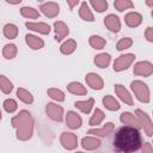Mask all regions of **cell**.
<instances>
[{
	"label": "cell",
	"instance_id": "cell-27",
	"mask_svg": "<svg viewBox=\"0 0 153 153\" xmlns=\"http://www.w3.org/2000/svg\"><path fill=\"white\" fill-rule=\"evenodd\" d=\"M18 54V48L16 44L13 43H7L4 45L2 48V56L6 59V60H12L17 56Z\"/></svg>",
	"mask_w": 153,
	"mask_h": 153
},
{
	"label": "cell",
	"instance_id": "cell-37",
	"mask_svg": "<svg viewBox=\"0 0 153 153\" xmlns=\"http://www.w3.org/2000/svg\"><path fill=\"white\" fill-rule=\"evenodd\" d=\"M2 106H4L5 111L8 112V114H13V112L18 109V104H17V102H16L14 99H12V98H7V99H5Z\"/></svg>",
	"mask_w": 153,
	"mask_h": 153
},
{
	"label": "cell",
	"instance_id": "cell-10",
	"mask_svg": "<svg viewBox=\"0 0 153 153\" xmlns=\"http://www.w3.org/2000/svg\"><path fill=\"white\" fill-rule=\"evenodd\" d=\"M85 81L86 84L92 88V90H96V91H99L104 87V81L102 79L100 75H98L97 73H88L86 74L85 76Z\"/></svg>",
	"mask_w": 153,
	"mask_h": 153
},
{
	"label": "cell",
	"instance_id": "cell-33",
	"mask_svg": "<svg viewBox=\"0 0 153 153\" xmlns=\"http://www.w3.org/2000/svg\"><path fill=\"white\" fill-rule=\"evenodd\" d=\"M0 90H1V92L2 93H5V94H10L11 92H12V90H13V84H12V81L7 78V76H5V75H0Z\"/></svg>",
	"mask_w": 153,
	"mask_h": 153
},
{
	"label": "cell",
	"instance_id": "cell-35",
	"mask_svg": "<svg viewBox=\"0 0 153 153\" xmlns=\"http://www.w3.org/2000/svg\"><path fill=\"white\" fill-rule=\"evenodd\" d=\"M90 5L98 13H102V12L106 11L108 10V6H109V4H108L106 0H91L90 1Z\"/></svg>",
	"mask_w": 153,
	"mask_h": 153
},
{
	"label": "cell",
	"instance_id": "cell-44",
	"mask_svg": "<svg viewBox=\"0 0 153 153\" xmlns=\"http://www.w3.org/2000/svg\"><path fill=\"white\" fill-rule=\"evenodd\" d=\"M74 153H85V152H74Z\"/></svg>",
	"mask_w": 153,
	"mask_h": 153
},
{
	"label": "cell",
	"instance_id": "cell-21",
	"mask_svg": "<svg viewBox=\"0 0 153 153\" xmlns=\"http://www.w3.org/2000/svg\"><path fill=\"white\" fill-rule=\"evenodd\" d=\"M79 16L81 19L86 20V22H93L94 20V17H93V13L90 8V5L86 2V1H82L80 4V8H79Z\"/></svg>",
	"mask_w": 153,
	"mask_h": 153
},
{
	"label": "cell",
	"instance_id": "cell-7",
	"mask_svg": "<svg viewBox=\"0 0 153 153\" xmlns=\"http://www.w3.org/2000/svg\"><path fill=\"white\" fill-rule=\"evenodd\" d=\"M45 114L53 121L61 122L63 120V108L55 103H48L45 105Z\"/></svg>",
	"mask_w": 153,
	"mask_h": 153
},
{
	"label": "cell",
	"instance_id": "cell-9",
	"mask_svg": "<svg viewBox=\"0 0 153 153\" xmlns=\"http://www.w3.org/2000/svg\"><path fill=\"white\" fill-rule=\"evenodd\" d=\"M39 10L48 18H55L60 13V6L57 2H54V1H47L42 4L39 6Z\"/></svg>",
	"mask_w": 153,
	"mask_h": 153
},
{
	"label": "cell",
	"instance_id": "cell-31",
	"mask_svg": "<svg viewBox=\"0 0 153 153\" xmlns=\"http://www.w3.org/2000/svg\"><path fill=\"white\" fill-rule=\"evenodd\" d=\"M104 118H105V114L99 108H96L93 114H92V116H91V118H90V121H88V124L92 126V127L98 126V124H100L103 122Z\"/></svg>",
	"mask_w": 153,
	"mask_h": 153
},
{
	"label": "cell",
	"instance_id": "cell-18",
	"mask_svg": "<svg viewBox=\"0 0 153 153\" xmlns=\"http://www.w3.org/2000/svg\"><path fill=\"white\" fill-rule=\"evenodd\" d=\"M100 145H102V141L96 136H85L81 139V147L86 151H94L99 148Z\"/></svg>",
	"mask_w": 153,
	"mask_h": 153
},
{
	"label": "cell",
	"instance_id": "cell-3",
	"mask_svg": "<svg viewBox=\"0 0 153 153\" xmlns=\"http://www.w3.org/2000/svg\"><path fill=\"white\" fill-rule=\"evenodd\" d=\"M130 88H131L134 96L137 98V100H140L142 103H149L151 92H149L147 84H145L141 80H134L130 82Z\"/></svg>",
	"mask_w": 153,
	"mask_h": 153
},
{
	"label": "cell",
	"instance_id": "cell-6",
	"mask_svg": "<svg viewBox=\"0 0 153 153\" xmlns=\"http://www.w3.org/2000/svg\"><path fill=\"white\" fill-rule=\"evenodd\" d=\"M133 73L135 75L143 76V78L151 76L152 73H153V65L149 61H139V62H136L134 65Z\"/></svg>",
	"mask_w": 153,
	"mask_h": 153
},
{
	"label": "cell",
	"instance_id": "cell-38",
	"mask_svg": "<svg viewBox=\"0 0 153 153\" xmlns=\"http://www.w3.org/2000/svg\"><path fill=\"white\" fill-rule=\"evenodd\" d=\"M131 45H133V39H131L130 37H123V38H121V39L117 42L116 49H117L118 51H122V50H124V49L130 48Z\"/></svg>",
	"mask_w": 153,
	"mask_h": 153
},
{
	"label": "cell",
	"instance_id": "cell-20",
	"mask_svg": "<svg viewBox=\"0 0 153 153\" xmlns=\"http://www.w3.org/2000/svg\"><path fill=\"white\" fill-rule=\"evenodd\" d=\"M25 42L29 45V48H31L32 50H39L44 47V41L32 33H27L25 36Z\"/></svg>",
	"mask_w": 153,
	"mask_h": 153
},
{
	"label": "cell",
	"instance_id": "cell-29",
	"mask_svg": "<svg viewBox=\"0 0 153 153\" xmlns=\"http://www.w3.org/2000/svg\"><path fill=\"white\" fill-rule=\"evenodd\" d=\"M2 33H4V36H5L6 38L13 39V38H16V37L18 36V27H17V25L13 24V23H7V24L4 26V29H2Z\"/></svg>",
	"mask_w": 153,
	"mask_h": 153
},
{
	"label": "cell",
	"instance_id": "cell-42",
	"mask_svg": "<svg viewBox=\"0 0 153 153\" xmlns=\"http://www.w3.org/2000/svg\"><path fill=\"white\" fill-rule=\"evenodd\" d=\"M146 4H147V5H148V6H153V2H152V1H147V2H146Z\"/></svg>",
	"mask_w": 153,
	"mask_h": 153
},
{
	"label": "cell",
	"instance_id": "cell-34",
	"mask_svg": "<svg viewBox=\"0 0 153 153\" xmlns=\"http://www.w3.org/2000/svg\"><path fill=\"white\" fill-rule=\"evenodd\" d=\"M114 7L118 12H123L124 10L134 8V2H131L130 0H116L114 1Z\"/></svg>",
	"mask_w": 153,
	"mask_h": 153
},
{
	"label": "cell",
	"instance_id": "cell-43",
	"mask_svg": "<svg viewBox=\"0 0 153 153\" xmlns=\"http://www.w3.org/2000/svg\"><path fill=\"white\" fill-rule=\"evenodd\" d=\"M1 118H2V114H1V110H0V121H1Z\"/></svg>",
	"mask_w": 153,
	"mask_h": 153
},
{
	"label": "cell",
	"instance_id": "cell-15",
	"mask_svg": "<svg viewBox=\"0 0 153 153\" xmlns=\"http://www.w3.org/2000/svg\"><path fill=\"white\" fill-rule=\"evenodd\" d=\"M115 93L117 94V97L127 105H133L134 102H133V97L131 94L129 93V91L121 84H116L115 85Z\"/></svg>",
	"mask_w": 153,
	"mask_h": 153
},
{
	"label": "cell",
	"instance_id": "cell-8",
	"mask_svg": "<svg viewBox=\"0 0 153 153\" xmlns=\"http://www.w3.org/2000/svg\"><path fill=\"white\" fill-rule=\"evenodd\" d=\"M60 142H61V145L65 149L72 151V149H75L76 146H78V137L74 133L65 131L60 136Z\"/></svg>",
	"mask_w": 153,
	"mask_h": 153
},
{
	"label": "cell",
	"instance_id": "cell-1",
	"mask_svg": "<svg viewBox=\"0 0 153 153\" xmlns=\"http://www.w3.org/2000/svg\"><path fill=\"white\" fill-rule=\"evenodd\" d=\"M142 146V136L135 128L123 126L114 136V147L121 153H134Z\"/></svg>",
	"mask_w": 153,
	"mask_h": 153
},
{
	"label": "cell",
	"instance_id": "cell-4",
	"mask_svg": "<svg viewBox=\"0 0 153 153\" xmlns=\"http://www.w3.org/2000/svg\"><path fill=\"white\" fill-rule=\"evenodd\" d=\"M135 60V55L134 54H122L120 55L115 61H114V65H112V68L115 72H122V71H126L127 68H129L131 66V63L134 62Z\"/></svg>",
	"mask_w": 153,
	"mask_h": 153
},
{
	"label": "cell",
	"instance_id": "cell-14",
	"mask_svg": "<svg viewBox=\"0 0 153 153\" xmlns=\"http://www.w3.org/2000/svg\"><path fill=\"white\" fill-rule=\"evenodd\" d=\"M120 121L122 122V124L128 126V127H131V128H135L137 130H140V128H141L140 122L137 121L136 116L133 115L131 112H128V111L122 112L121 116H120Z\"/></svg>",
	"mask_w": 153,
	"mask_h": 153
},
{
	"label": "cell",
	"instance_id": "cell-39",
	"mask_svg": "<svg viewBox=\"0 0 153 153\" xmlns=\"http://www.w3.org/2000/svg\"><path fill=\"white\" fill-rule=\"evenodd\" d=\"M145 36H146V39L148 42H153V27L152 26H148L145 31Z\"/></svg>",
	"mask_w": 153,
	"mask_h": 153
},
{
	"label": "cell",
	"instance_id": "cell-30",
	"mask_svg": "<svg viewBox=\"0 0 153 153\" xmlns=\"http://www.w3.org/2000/svg\"><path fill=\"white\" fill-rule=\"evenodd\" d=\"M17 97L20 102L25 103V104H31L33 103V96L31 92H29L27 90L23 88V87H19L17 90Z\"/></svg>",
	"mask_w": 153,
	"mask_h": 153
},
{
	"label": "cell",
	"instance_id": "cell-22",
	"mask_svg": "<svg viewBox=\"0 0 153 153\" xmlns=\"http://www.w3.org/2000/svg\"><path fill=\"white\" fill-rule=\"evenodd\" d=\"M67 90L68 92H71L72 94H76V96H85L87 93L86 87L78 81H72L67 85Z\"/></svg>",
	"mask_w": 153,
	"mask_h": 153
},
{
	"label": "cell",
	"instance_id": "cell-2",
	"mask_svg": "<svg viewBox=\"0 0 153 153\" xmlns=\"http://www.w3.org/2000/svg\"><path fill=\"white\" fill-rule=\"evenodd\" d=\"M12 127L16 129V137L20 141H27L33 135L35 121L32 115L27 110L19 111L18 115L12 117L11 120Z\"/></svg>",
	"mask_w": 153,
	"mask_h": 153
},
{
	"label": "cell",
	"instance_id": "cell-40",
	"mask_svg": "<svg viewBox=\"0 0 153 153\" xmlns=\"http://www.w3.org/2000/svg\"><path fill=\"white\" fill-rule=\"evenodd\" d=\"M142 153H153V148H152L151 142H145V143H143Z\"/></svg>",
	"mask_w": 153,
	"mask_h": 153
},
{
	"label": "cell",
	"instance_id": "cell-23",
	"mask_svg": "<svg viewBox=\"0 0 153 153\" xmlns=\"http://www.w3.org/2000/svg\"><path fill=\"white\" fill-rule=\"evenodd\" d=\"M102 102H103V105H104L108 110H110V111H117V110H120V108H121L118 100H117L115 97L110 96V94L104 96L103 99H102Z\"/></svg>",
	"mask_w": 153,
	"mask_h": 153
},
{
	"label": "cell",
	"instance_id": "cell-5",
	"mask_svg": "<svg viewBox=\"0 0 153 153\" xmlns=\"http://www.w3.org/2000/svg\"><path fill=\"white\" fill-rule=\"evenodd\" d=\"M135 116H136L137 121L140 122L141 128H143V130L146 131L147 136L151 137L152 134H153V124H152L151 117H149L145 111H142L141 109H136V110H135Z\"/></svg>",
	"mask_w": 153,
	"mask_h": 153
},
{
	"label": "cell",
	"instance_id": "cell-24",
	"mask_svg": "<svg viewBox=\"0 0 153 153\" xmlns=\"http://www.w3.org/2000/svg\"><path fill=\"white\" fill-rule=\"evenodd\" d=\"M93 105H94V99L93 98H88L86 100H76L74 103V106L84 114H90Z\"/></svg>",
	"mask_w": 153,
	"mask_h": 153
},
{
	"label": "cell",
	"instance_id": "cell-26",
	"mask_svg": "<svg viewBox=\"0 0 153 153\" xmlns=\"http://www.w3.org/2000/svg\"><path fill=\"white\" fill-rule=\"evenodd\" d=\"M76 47H78L76 42H75L73 38H69V39L65 41V42L61 44L60 51H61L63 55H71V54H73V53L75 51Z\"/></svg>",
	"mask_w": 153,
	"mask_h": 153
},
{
	"label": "cell",
	"instance_id": "cell-12",
	"mask_svg": "<svg viewBox=\"0 0 153 153\" xmlns=\"http://www.w3.org/2000/svg\"><path fill=\"white\" fill-rule=\"evenodd\" d=\"M25 26L35 32H38L41 35H49L50 32V25L43 22H27L25 23Z\"/></svg>",
	"mask_w": 153,
	"mask_h": 153
},
{
	"label": "cell",
	"instance_id": "cell-36",
	"mask_svg": "<svg viewBox=\"0 0 153 153\" xmlns=\"http://www.w3.org/2000/svg\"><path fill=\"white\" fill-rule=\"evenodd\" d=\"M47 94L56 102H63L65 100V93L59 88H48Z\"/></svg>",
	"mask_w": 153,
	"mask_h": 153
},
{
	"label": "cell",
	"instance_id": "cell-32",
	"mask_svg": "<svg viewBox=\"0 0 153 153\" xmlns=\"http://www.w3.org/2000/svg\"><path fill=\"white\" fill-rule=\"evenodd\" d=\"M20 14L24 18H27V19H37V18H39L38 10H36L35 7H29V6L22 7L20 8Z\"/></svg>",
	"mask_w": 153,
	"mask_h": 153
},
{
	"label": "cell",
	"instance_id": "cell-16",
	"mask_svg": "<svg viewBox=\"0 0 153 153\" xmlns=\"http://www.w3.org/2000/svg\"><path fill=\"white\" fill-rule=\"evenodd\" d=\"M66 124L71 129H78L82 124V120L80 115H78L75 111H67L66 115Z\"/></svg>",
	"mask_w": 153,
	"mask_h": 153
},
{
	"label": "cell",
	"instance_id": "cell-17",
	"mask_svg": "<svg viewBox=\"0 0 153 153\" xmlns=\"http://www.w3.org/2000/svg\"><path fill=\"white\" fill-rule=\"evenodd\" d=\"M115 128V124L112 122H108L105 123L102 128H96V129H90L87 131V134H91V135H94V136H100V137H105L108 136L109 134L112 133Z\"/></svg>",
	"mask_w": 153,
	"mask_h": 153
},
{
	"label": "cell",
	"instance_id": "cell-41",
	"mask_svg": "<svg viewBox=\"0 0 153 153\" xmlns=\"http://www.w3.org/2000/svg\"><path fill=\"white\" fill-rule=\"evenodd\" d=\"M78 4H79V0H74V1H67V5L69 6V8H71V10H73V8H74V7L78 5Z\"/></svg>",
	"mask_w": 153,
	"mask_h": 153
},
{
	"label": "cell",
	"instance_id": "cell-13",
	"mask_svg": "<svg viewBox=\"0 0 153 153\" xmlns=\"http://www.w3.org/2000/svg\"><path fill=\"white\" fill-rule=\"evenodd\" d=\"M54 31H55V41L57 42H61L69 33V29L67 24L62 20H56L54 23Z\"/></svg>",
	"mask_w": 153,
	"mask_h": 153
},
{
	"label": "cell",
	"instance_id": "cell-25",
	"mask_svg": "<svg viewBox=\"0 0 153 153\" xmlns=\"http://www.w3.org/2000/svg\"><path fill=\"white\" fill-rule=\"evenodd\" d=\"M111 62V55L108 53H100L94 56V65L98 68H106Z\"/></svg>",
	"mask_w": 153,
	"mask_h": 153
},
{
	"label": "cell",
	"instance_id": "cell-11",
	"mask_svg": "<svg viewBox=\"0 0 153 153\" xmlns=\"http://www.w3.org/2000/svg\"><path fill=\"white\" fill-rule=\"evenodd\" d=\"M104 25L106 26V29L114 33H117L121 30V20L115 14H108L104 18Z\"/></svg>",
	"mask_w": 153,
	"mask_h": 153
},
{
	"label": "cell",
	"instance_id": "cell-19",
	"mask_svg": "<svg viewBox=\"0 0 153 153\" xmlns=\"http://www.w3.org/2000/svg\"><path fill=\"white\" fill-rule=\"evenodd\" d=\"M124 23L129 27H137L142 23V16L139 12H135V11L128 12L124 16Z\"/></svg>",
	"mask_w": 153,
	"mask_h": 153
},
{
	"label": "cell",
	"instance_id": "cell-28",
	"mask_svg": "<svg viewBox=\"0 0 153 153\" xmlns=\"http://www.w3.org/2000/svg\"><path fill=\"white\" fill-rule=\"evenodd\" d=\"M88 43H90V45H91L93 49L100 50V49H103V48L105 47V44H106V39L103 38L102 36L92 35V36H90V38H88Z\"/></svg>",
	"mask_w": 153,
	"mask_h": 153
}]
</instances>
